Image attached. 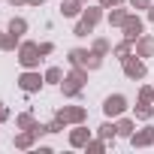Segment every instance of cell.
Wrapping results in <instances>:
<instances>
[{
    "label": "cell",
    "mask_w": 154,
    "mask_h": 154,
    "mask_svg": "<svg viewBox=\"0 0 154 154\" xmlns=\"http://www.w3.org/2000/svg\"><path fill=\"white\" fill-rule=\"evenodd\" d=\"M85 82H88V69L85 66H72V72L69 75H63V82H60V91H63V97H79L82 94V88H85Z\"/></svg>",
    "instance_id": "obj_1"
},
{
    "label": "cell",
    "mask_w": 154,
    "mask_h": 154,
    "mask_svg": "<svg viewBox=\"0 0 154 154\" xmlns=\"http://www.w3.org/2000/svg\"><path fill=\"white\" fill-rule=\"evenodd\" d=\"M69 63L72 66H85V69H100L103 66V57L97 51H88V48H72L69 51Z\"/></svg>",
    "instance_id": "obj_2"
},
{
    "label": "cell",
    "mask_w": 154,
    "mask_h": 154,
    "mask_svg": "<svg viewBox=\"0 0 154 154\" xmlns=\"http://www.w3.org/2000/svg\"><path fill=\"white\" fill-rule=\"evenodd\" d=\"M39 60H42V54H39V42H21V45H18V63H21L24 69L39 66Z\"/></svg>",
    "instance_id": "obj_3"
},
{
    "label": "cell",
    "mask_w": 154,
    "mask_h": 154,
    "mask_svg": "<svg viewBox=\"0 0 154 154\" xmlns=\"http://www.w3.org/2000/svg\"><path fill=\"white\" fill-rule=\"evenodd\" d=\"M124 112H127V97L124 94H109L103 100V115L106 118H121Z\"/></svg>",
    "instance_id": "obj_4"
},
{
    "label": "cell",
    "mask_w": 154,
    "mask_h": 154,
    "mask_svg": "<svg viewBox=\"0 0 154 154\" xmlns=\"http://www.w3.org/2000/svg\"><path fill=\"white\" fill-rule=\"evenodd\" d=\"M42 85H45V75H39L36 69H24V72L18 75V88H21L24 94H36Z\"/></svg>",
    "instance_id": "obj_5"
},
{
    "label": "cell",
    "mask_w": 154,
    "mask_h": 154,
    "mask_svg": "<svg viewBox=\"0 0 154 154\" xmlns=\"http://www.w3.org/2000/svg\"><path fill=\"white\" fill-rule=\"evenodd\" d=\"M124 75H127V79H133V82H142L145 75H148V66H145V60H142L139 54H130V57L124 60Z\"/></svg>",
    "instance_id": "obj_6"
},
{
    "label": "cell",
    "mask_w": 154,
    "mask_h": 154,
    "mask_svg": "<svg viewBox=\"0 0 154 154\" xmlns=\"http://www.w3.org/2000/svg\"><path fill=\"white\" fill-rule=\"evenodd\" d=\"M121 30H124V39L136 42V39L145 33V24H142V18H139V15H133V12H130V15H127V21L121 24Z\"/></svg>",
    "instance_id": "obj_7"
},
{
    "label": "cell",
    "mask_w": 154,
    "mask_h": 154,
    "mask_svg": "<svg viewBox=\"0 0 154 154\" xmlns=\"http://www.w3.org/2000/svg\"><path fill=\"white\" fill-rule=\"evenodd\" d=\"M57 115H60L66 124H85L88 109H85V106H63V109H57Z\"/></svg>",
    "instance_id": "obj_8"
},
{
    "label": "cell",
    "mask_w": 154,
    "mask_h": 154,
    "mask_svg": "<svg viewBox=\"0 0 154 154\" xmlns=\"http://www.w3.org/2000/svg\"><path fill=\"white\" fill-rule=\"evenodd\" d=\"M15 127H18V130H33L36 136H42V133H45V124H39L30 112H21V115L15 118Z\"/></svg>",
    "instance_id": "obj_9"
},
{
    "label": "cell",
    "mask_w": 154,
    "mask_h": 154,
    "mask_svg": "<svg viewBox=\"0 0 154 154\" xmlns=\"http://www.w3.org/2000/svg\"><path fill=\"white\" fill-rule=\"evenodd\" d=\"M130 145H133V148H148V145H154V127L148 124V127L136 130V133L130 136Z\"/></svg>",
    "instance_id": "obj_10"
},
{
    "label": "cell",
    "mask_w": 154,
    "mask_h": 154,
    "mask_svg": "<svg viewBox=\"0 0 154 154\" xmlns=\"http://www.w3.org/2000/svg\"><path fill=\"white\" fill-rule=\"evenodd\" d=\"M88 139H91V130L85 124H72V130H69V145L72 148H85Z\"/></svg>",
    "instance_id": "obj_11"
},
{
    "label": "cell",
    "mask_w": 154,
    "mask_h": 154,
    "mask_svg": "<svg viewBox=\"0 0 154 154\" xmlns=\"http://www.w3.org/2000/svg\"><path fill=\"white\" fill-rule=\"evenodd\" d=\"M133 54H139L142 60H145V57H151V54H154V36L142 33V36L136 39V51H133Z\"/></svg>",
    "instance_id": "obj_12"
},
{
    "label": "cell",
    "mask_w": 154,
    "mask_h": 154,
    "mask_svg": "<svg viewBox=\"0 0 154 154\" xmlns=\"http://www.w3.org/2000/svg\"><path fill=\"white\" fill-rule=\"evenodd\" d=\"M85 9V3H79V0H60V15L66 18H79Z\"/></svg>",
    "instance_id": "obj_13"
},
{
    "label": "cell",
    "mask_w": 154,
    "mask_h": 154,
    "mask_svg": "<svg viewBox=\"0 0 154 154\" xmlns=\"http://www.w3.org/2000/svg\"><path fill=\"white\" fill-rule=\"evenodd\" d=\"M79 18H82V21H88L91 27H97V24H100V18H103V6H85Z\"/></svg>",
    "instance_id": "obj_14"
},
{
    "label": "cell",
    "mask_w": 154,
    "mask_h": 154,
    "mask_svg": "<svg viewBox=\"0 0 154 154\" xmlns=\"http://www.w3.org/2000/svg\"><path fill=\"white\" fill-rule=\"evenodd\" d=\"M133 115H136L139 121H151V118H154V103H148V100H139V103L133 106Z\"/></svg>",
    "instance_id": "obj_15"
},
{
    "label": "cell",
    "mask_w": 154,
    "mask_h": 154,
    "mask_svg": "<svg viewBox=\"0 0 154 154\" xmlns=\"http://www.w3.org/2000/svg\"><path fill=\"white\" fill-rule=\"evenodd\" d=\"M127 15H130V9H124V6H112V12H109V27H121V24L127 21Z\"/></svg>",
    "instance_id": "obj_16"
},
{
    "label": "cell",
    "mask_w": 154,
    "mask_h": 154,
    "mask_svg": "<svg viewBox=\"0 0 154 154\" xmlns=\"http://www.w3.org/2000/svg\"><path fill=\"white\" fill-rule=\"evenodd\" d=\"M112 54H115V57H118V60L124 63V60H127V57L133 54V42H130V39H121L118 45H112Z\"/></svg>",
    "instance_id": "obj_17"
},
{
    "label": "cell",
    "mask_w": 154,
    "mask_h": 154,
    "mask_svg": "<svg viewBox=\"0 0 154 154\" xmlns=\"http://www.w3.org/2000/svg\"><path fill=\"white\" fill-rule=\"evenodd\" d=\"M115 124H118V136H127V139H130V136L136 133V121H133V118H124V115H121Z\"/></svg>",
    "instance_id": "obj_18"
},
{
    "label": "cell",
    "mask_w": 154,
    "mask_h": 154,
    "mask_svg": "<svg viewBox=\"0 0 154 154\" xmlns=\"http://www.w3.org/2000/svg\"><path fill=\"white\" fill-rule=\"evenodd\" d=\"M97 133H100V139H106V142H115V136H118V124H112V121H103V124L97 127Z\"/></svg>",
    "instance_id": "obj_19"
},
{
    "label": "cell",
    "mask_w": 154,
    "mask_h": 154,
    "mask_svg": "<svg viewBox=\"0 0 154 154\" xmlns=\"http://www.w3.org/2000/svg\"><path fill=\"white\" fill-rule=\"evenodd\" d=\"M33 142H36V133H33V130L15 133V148H33Z\"/></svg>",
    "instance_id": "obj_20"
},
{
    "label": "cell",
    "mask_w": 154,
    "mask_h": 154,
    "mask_svg": "<svg viewBox=\"0 0 154 154\" xmlns=\"http://www.w3.org/2000/svg\"><path fill=\"white\" fill-rule=\"evenodd\" d=\"M63 82V69L60 66H48L45 69V85H60Z\"/></svg>",
    "instance_id": "obj_21"
},
{
    "label": "cell",
    "mask_w": 154,
    "mask_h": 154,
    "mask_svg": "<svg viewBox=\"0 0 154 154\" xmlns=\"http://www.w3.org/2000/svg\"><path fill=\"white\" fill-rule=\"evenodd\" d=\"M6 30H9V33H12V36H21V33H27V21H24V18H18V15H15V18H12V21H9V27H6Z\"/></svg>",
    "instance_id": "obj_22"
},
{
    "label": "cell",
    "mask_w": 154,
    "mask_h": 154,
    "mask_svg": "<svg viewBox=\"0 0 154 154\" xmlns=\"http://www.w3.org/2000/svg\"><path fill=\"white\" fill-rule=\"evenodd\" d=\"M91 51H97L100 57H106V54L112 51V45H109V39H103V36H100V39H94V45H91Z\"/></svg>",
    "instance_id": "obj_23"
},
{
    "label": "cell",
    "mask_w": 154,
    "mask_h": 154,
    "mask_svg": "<svg viewBox=\"0 0 154 154\" xmlns=\"http://www.w3.org/2000/svg\"><path fill=\"white\" fill-rule=\"evenodd\" d=\"M85 151H88V154H103V151H106V139H88Z\"/></svg>",
    "instance_id": "obj_24"
},
{
    "label": "cell",
    "mask_w": 154,
    "mask_h": 154,
    "mask_svg": "<svg viewBox=\"0 0 154 154\" xmlns=\"http://www.w3.org/2000/svg\"><path fill=\"white\" fill-rule=\"evenodd\" d=\"M63 127H66V121H63L60 115H54V121H48V124H45V133H60Z\"/></svg>",
    "instance_id": "obj_25"
},
{
    "label": "cell",
    "mask_w": 154,
    "mask_h": 154,
    "mask_svg": "<svg viewBox=\"0 0 154 154\" xmlns=\"http://www.w3.org/2000/svg\"><path fill=\"white\" fill-rule=\"evenodd\" d=\"M88 33H94V27H91L88 21H82V18H79V24L72 27V36H88Z\"/></svg>",
    "instance_id": "obj_26"
},
{
    "label": "cell",
    "mask_w": 154,
    "mask_h": 154,
    "mask_svg": "<svg viewBox=\"0 0 154 154\" xmlns=\"http://www.w3.org/2000/svg\"><path fill=\"white\" fill-rule=\"evenodd\" d=\"M139 100H148V103H154V88H148V85H145V88L139 91Z\"/></svg>",
    "instance_id": "obj_27"
},
{
    "label": "cell",
    "mask_w": 154,
    "mask_h": 154,
    "mask_svg": "<svg viewBox=\"0 0 154 154\" xmlns=\"http://www.w3.org/2000/svg\"><path fill=\"white\" fill-rule=\"evenodd\" d=\"M133 9H151V0H127Z\"/></svg>",
    "instance_id": "obj_28"
},
{
    "label": "cell",
    "mask_w": 154,
    "mask_h": 154,
    "mask_svg": "<svg viewBox=\"0 0 154 154\" xmlns=\"http://www.w3.org/2000/svg\"><path fill=\"white\" fill-rule=\"evenodd\" d=\"M51 51H54V42H39V54L42 57H48Z\"/></svg>",
    "instance_id": "obj_29"
},
{
    "label": "cell",
    "mask_w": 154,
    "mask_h": 154,
    "mask_svg": "<svg viewBox=\"0 0 154 154\" xmlns=\"http://www.w3.org/2000/svg\"><path fill=\"white\" fill-rule=\"evenodd\" d=\"M103 9H112V6H124V0H100Z\"/></svg>",
    "instance_id": "obj_30"
},
{
    "label": "cell",
    "mask_w": 154,
    "mask_h": 154,
    "mask_svg": "<svg viewBox=\"0 0 154 154\" xmlns=\"http://www.w3.org/2000/svg\"><path fill=\"white\" fill-rule=\"evenodd\" d=\"M6 118H9V109H6V103H0V124H3Z\"/></svg>",
    "instance_id": "obj_31"
},
{
    "label": "cell",
    "mask_w": 154,
    "mask_h": 154,
    "mask_svg": "<svg viewBox=\"0 0 154 154\" xmlns=\"http://www.w3.org/2000/svg\"><path fill=\"white\" fill-rule=\"evenodd\" d=\"M6 3H9V6H24L27 0H6Z\"/></svg>",
    "instance_id": "obj_32"
},
{
    "label": "cell",
    "mask_w": 154,
    "mask_h": 154,
    "mask_svg": "<svg viewBox=\"0 0 154 154\" xmlns=\"http://www.w3.org/2000/svg\"><path fill=\"white\" fill-rule=\"evenodd\" d=\"M6 36H9V33H3V30H0V48H6Z\"/></svg>",
    "instance_id": "obj_33"
},
{
    "label": "cell",
    "mask_w": 154,
    "mask_h": 154,
    "mask_svg": "<svg viewBox=\"0 0 154 154\" xmlns=\"http://www.w3.org/2000/svg\"><path fill=\"white\" fill-rule=\"evenodd\" d=\"M148 21L154 24V3H151V9H148Z\"/></svg>",
    "instance_id": "obj_34"
},
{
    "label": "cell",
    "mask_w": 154,
    "mask_h": 154,
    "mask_svg": "<svg viewBox=\"0 0 154 154\" xmlns=\"http://www.w3.org/2000/svg\"><path fill=\"white\" fill-rule=\"evenodd\" d=\"M27 3H30V6H42V3H45V0H27Z\"/></svg>",
    "instance_id": "obj_35"
},
{
    "label": "cell",
    "mask_w": 154,
    "mask_h": 154,
    "mask_svg": "<svg viewBox=\"0 0 154 154\" xmlns=\"http://www.w3.org/2000/svg\"><path fill=\"white\" fill-rule=\"evenodd\" d=\"M79 3H85V6H88V0H79Z\"/></svg>",
    "instance_id": "obj_36"
}]
</instances>
